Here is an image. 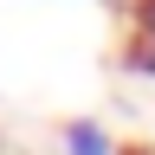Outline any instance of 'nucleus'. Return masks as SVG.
Returning <instances> with one entry per match:
<instances>
[{
  "label": "nucleus",
  "mask_w": 155,
  "mask_h": 155,
  "mask_svg": "<svg viewBox=\"0 0 155 155\" xmlns=\"http://www.w3.org/2000/svg\"><path fill=\"white\" fill-rule=\"evenodd\" d=\"M129 71L155 78V0H136L129 7Z\"/></svg>",
  "instance_id": "1"
},
{
  "label": "nucleus",
  "mask_w": 155,
  "mask_h": 155,
  "mask_svg": "<svg viewBox=\"0 0 155 155\" xmlns=\"http://www.w3.org/2000/svg\"><path fill=\"white\" fill-rule=\"evenodd\" d=\"M58 142H65V155H123V149L110 142V129H104V123H91V116H71Z\"/></svg>",
  "instance_id": "2"
},
{
  "label": "nucleus",
  "mask_w": 155,
  "mask_h": 155,
  "mask_svg": "<svg viewBox=\"0 0 155 155\" xmlns=\"http://www.w3.org/2000/svg\"><path fill=\"white\" fill-rule=\"evenodd\" d=\"M123 155H155V149H123Z\"/></svg>",
  "instance_id": "3"
}]
</instances>
